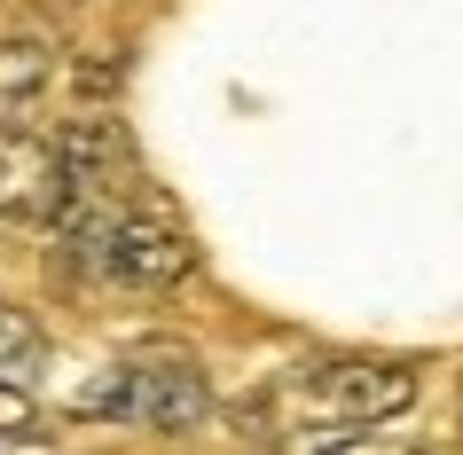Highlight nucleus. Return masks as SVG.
I'll return each mask as SVG.
<instances>
[{
  "label": "nucleus",
  "mask_w": 463,
  "mask_h": 455,
  "mask_svg": "<svg viewBox=\"0 0 463 455\" xmlns=\"http://www.w3.org/2000/svg\"><path fill=\"white\" fill-rule=\"evenodd\" d=\"M416 401V369L409 361H369V354H345V361H322L307 377H291L283 393L268 401L260 424L283 431V440H345V431H369L401 416Z\"/></svg>",
  "instance_id": "1"
},
{
  "label": "nucleus",
  "mask_w": 463,
  "mask_h": 455,
  "mask_svg": "<svg viewBox=\"0 0 463 455\" xmlns=\"http://www.w3.org/2000/svg\"><path fill=\"white\" fill-rule=\"evenodd\" d=\"M79 408L87 416H134L149 431H189V424H204L213 393H204V369L181 346H142V354H126L110 393H79Z\"/></svg>",
  "instance_id": "2"
},
{
  "label": "nucleus",
  "mask_w": 463,
  "mask_h": 455,
  "mask_svg": "<svg viewBox=\"0 0 463 455\" xmlns=\"http://www.w3.org/2000/svg\"><path fill=\"white\" fill-rule=\"evenodd\" d=\"M71 204L63 149L32 126H0V220L8 228H55Z\"/></svg>",
  "instance_id": "3"
},
{
  "label": "nucleus",
  "mask_w": 463,
  "mask_h": 455,
  "mask_svg": "<svg viewBox=\"0 0 463 455\" xmlns=\"http://www.w3.org/2000/svg\"><path fill=\"white\" fill-rule=\"evenodd\" d=\"M189 267H196V251L165 213H118V236H110V260H102V275L118 290H142L149 299V290L189 283Z\"/></svg>",
  "instance_id": "4"
},
{
  "label": "nucleus",
  "mask_w": 463,
  "mask_h": 455,
  "mask_svg": "<svg viewBox=\"0 0 463 455\" xmlns=\"http://www.w3.org/2000/svg\"><path fill=\"white\" fill-rule=\"evenodd\" d=\"M55 149H63V173H71V196H118L126 173H134V149H126V134L110 118H79L55 134Z\"/></svg>",
  "instance_id": "5"
},
{
  "label": "nucleus",
  "mask_w": 463,
  "mask_h": 455,
  "mask_svg": "<svg viewBox=\"0 0 463 455\" xmlns=\"http://www.w3.org/2000/svg\"><path fill=\"white\" fill-rule=\"evenodd\" d=\"M55 87V48L48 40H0V126H32Z\"/></svg>",
  "instance_id": "6"
},
{
  "label": "nucleus",
  "mask_w": 463,
  "mask_h": 455,
  "mask_svg": "<svg viewBox=\"0 0 463 455\" xmlns=\"http://www.w3.org/2000/svg\"><path fill=\"white\" fill-rule=\"evenodd\" d=\"M40 369V330H32V314L0 307V377H24Z\"/></svg>",
  "instance_id": "7"
},
{
  "label": "nucleus",
  "mask_w": 463,
  "mask_h": 455,
  "mask_svg": "<svg viewBox=\"0 0 463 455\" xmlns=\"http://www.w3.org/2000/svg\"><path fill=\"white\" fill-rule=\"evenodd\" d=\"M24 440H40V408H32V393L0 377V448H24Z\"/></svg>",
  "instance_id": "8"
}]
</instances>
